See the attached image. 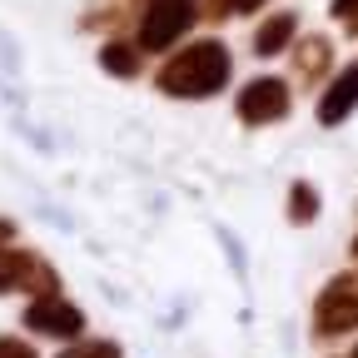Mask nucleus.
<instances>
[{
	"label": "nucleus",
	"mask_w": 358,
	"mask_h": 358,
	"mask_svg": "<svg viewBox=\"0 0 358 358\" xmlns=\"http://www.w3.org/2000/svg\"><path fill=\"white\" fill-rule=\"evenodd\" d=\"M155 85L174 100H204L214 90L229 85V50L219 40H199V45H185L179 55H169L155 75Z\"/></svg>",
	"instance_id": "nucleus-1"
},
{
	"label": "nucleus",
	"mask_w": 358,
	"mask_h": 358,
	"mask_svg": "<svg viewBox=\"0 0 358 358\" xmlns=\"http://www.w3.org/2000/svg\"><path fill=\"white\" fill-rule=\"evenodd\" d=\"M199 20V0H145L140 10V50H169V45Z\"/></svg>",
	"instance_id": "nucleus-2"
},
{
	"label": "nucleus",
	"mask_w": 358,
	"mask_h": 358,
	"mask_svg": "<svg viewBox=\"0 0 358 358\" xmlns=\"http://www.w3.org/2000/svg\"><path fill=\"white\" fill-rule=\"evenodd\" d=\"M348 329H358V274H338L313 303V334L319 338H338Z\"/></svg>",
	"instance_id": "nucleus-3"
},
{
	"label": "nucleus",
	"mask_w": 358,
	"mask_h": 358,
	"mask_svg": "<svg viewBox=\"0 0 358 358\" xmlns=\"http://www.w3.org/2000/svg\"><path fill=\"white\" fill-rule=\"evenodd\" d=\"M10 289H30L40 299V294H60V279H55V268L40 264L35 254L0 244V294H10Z\"/></svg>",
	"instance_id": "nucleus-4"
},
{
	"label": "nucleus",
	"mask_w": 358,
	"mask_h": 358,
	"mask_svg": "<svg viewBox=\"0 0 358 358\" xmlns=\"http://www.w3.org/2000/svg\"><path fill=\"white\" fill-rule=\"evenodd\" d=\"M25 329L30 334H45V338H80L85 334V313L70 299H60V294H40L25 308Z\"/></svg>",
	"instance_id": "nucleus-5"
},
{
	"label": "nucleus",
	"mask_w": 358,
	"mask_h": 358,
	"mask_svg": "<svg viewBox=\"0 0 358 358\" xmlns=\"http://www.w3.org/2000/svg\"><path fill=\"white\" fill-rule=\"evenodd\" d=\"M289 105H294V100H289V85L274 80V75L249 80V85H244V95L234 100V110H239L244 124H274V120L289 115Z\"/></svg>",
	"instance_id": "nucleus-6"
},
{
	"label": "nucleus",
	"mask_w": 358,
	"mask_h": 358,
	"mask_svg": "<svg viewBox=\"0 0 358 358\" xmlns=\"http://www.w3.org/2000/svg\"><path fill=\"white\" fill-rule=\"evenodd\" d=\"M353 110H358V65H348L319 95V124H343Z\"/></svg>",
	"instance_id": "nucleus-7"
},
{
	"label": "nucleus",
	"mask_w": 358,
	"mask_h": 358,
	"mask_svg": "<svg viewBox=\"0 0 358 358\" xmlns=\"http://www.w3.org/2000/svg\"><path fill=\"white\" fill-rule=\"evenodd\" d=\"M329 65H334V45H329L324 35L299 40V50H294V75H299L303 85H319V80L329 75Z\"/></svg>",
	"instance_id": "nucleus-8"
},
{
	"label": "nucleus",
	"mask_w": 358,
	"mask_h": 358,
	"mask_svg": "<svg viewBox=\"0 0 358 358\" xmlns=\"http://www.w3.org/2000/svg\"><path fill=\"white\" fill-rule=\"evenodd\" d=\"M140 10H145V0H90L85 15H80V25L85 30H115L129 15H140Z\"/></svg>",
	"instance_id": "nucleus-9"
},
{
	"label": "nucleus",
	"mask_w": 358,
	"mask_h": 358,
	"mask_svg": "<svg viewBox=\"0 0 358 358\" xmlns=\"http://www.w3.org/2000/svg\"><path fill=\"white\" fill-rule=\"evenodd\" d=\"M294 30H299V20H294L289 10H284V15H268V20L254 30V55H264V60H268V55H279L284 45L294 40Z\"/></svg>",
	"instance_id": "nucleus-10"
},
{
	"label": "nucleus",
	"mask_w": 358,
	"mask_h": 358,
	"mask_svg": "<svg viewBox=\"0 0 358 358\" xmlns=\"http://www.w3.org/2000/svg\"><path fill=\"white\" fill-rule=\"evenodd\" d=\"M100 65H105L110 75H120V80H134V75H140V50L124 45V40H110L105 50H100Z\"/></svg>",
	"instance_id": "nucleus-11"
},
{
	"label": "nucleus",
	"mask_w": 358,
	"mask_h": 358,
	"mask_svg": "<svg viewBox=\"0 0 358 358\" xmlns=\"http://www.w3.org/2000/svg\"><path fill=\"white\" fill-rule=\"evenodd\" d=\"M313 214H319V194H313L308 185H294V189H289V219H294V224H308Z\"/></svg>",
	"instance_id": "nucleus-12"
},
{
	"label": "nucleus",
	"mask_w": 358,
	"mask_h": 358,
	"mask_svg": "<svg viewBox=\"0 0 358 358\" xmlns=\"http://www.w3.org/2000/svg\"><path fill=\"white\" fill-rule=\"evenodd\" d=\"M60 358H120V343H105V338H85V343H70Z\"/></svg>",
	"instance_id": "nucleus-13"
},
{
	"label": "nucleus",
	"mask_w": 358,
	"mask_h": 358,
	"mask_svg": "<svg viewBox=\"0 0 358 358\" xmlns=\"http://www.w3.org/2000/svg\"><path fill=\"white\" fill-rule=\"evenodd\" d=\"M264 0H209V20H229V15H249Z\"/></svg>",
	"instance_id": "nucleus-14"
},
{
	"label": "nucleus",
	"mask_w": 358,
	"mask_h": 358,
	"mask_svg": "<svg viewBox=\"0 0 358 358\" xmlns=\"http://www.w3.org/2000/svg\"><path fill=\"white\" fill-rule=\"evenodd\" d=\"M334 15H338L348 30H358V0H334Z\"/></svg>",
	"instance_id": "nucleus-15"
},
{
	"label": "nucleus",
	"mask_w": 358,
	"mask_h": 358,
	"mask_svg": "<svg viewBox=\"0 0 358 358\" xmlns=\"http://www.w3.org/2000/svg\"><path fill=\"white\" fill-rule=\"evenodd\" d=\"M0 358H35V348L20 338H0Z\"/></svg>",
	"instance_id": "nucleus-16"
},
{
	"label": "nucleus",
	"mask_w": 358,
	"mask_h": 358,
	"mask_svg": "<svg viewBox=\"0 0 358 358\" xmlns=\"http://www.w3.org/2000/svg\"><path fill=\"white\" fill-rule=\"evenodd\" d=\"M10 234H15V224H10V219H0V244H10Z\"/></svg>",
	"instance_id": "nucleus-17"
},
{
	"label": "nucleus",
	"mask_w": 358,
	"mask_h": 358,
	"mask_svg": "<svg viewBox=\"0 0 358 358\" xmlns=\"http://www.w3.org/2000/svg\"><path fill=\"white\" fill-rule=\"evenodd\" d=\"M353 259H358V239H353Z\"/></svg>",
	"instance_id": "nucleus-18"
},
{
	"label": "nucleus",
	"mask_w": 358,
	"mask_h": 358,
	"mask_svg": "<svg viewBox=\"0 0 358 358\" xmlns=\"http://www.w3.org/2000/svg\"><path fill=\"white\" fill-rule=\"evenodd\" d=\"M353 358H358V353H353Z\"/></svg>",
	"instance_id": "nucleus-19"
}]
</instances>
